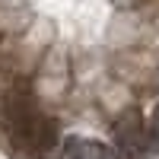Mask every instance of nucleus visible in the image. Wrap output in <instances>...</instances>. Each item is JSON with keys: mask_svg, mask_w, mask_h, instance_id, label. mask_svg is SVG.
Here are the masks:
<instances>
[{"mask_svg": "<svg viewBox=\"0 0 159 159\" xmlns=\"http://www.w3.org/2000/svg\"><path fill=\"white\" fill-rule=\"evenodd\" d=\"M57 159H121L115 147H108L105 140H89V137H67L57 147Z\"/></svg>", "mask_w": 159, "mask_h": 159, "instance_id": "f03ea898", "label": "nucleus"}, {"mask_svg": "<svg viewBox=\"0 0 159 159\" xmlns=\"http://www.w3.org/2000/svg\"><path fill=\"white\" fill-rule=\"evenodd\" d=\"M147 124H143V115L137 108H127L115 124V137H118V150L134 156V159H143L147 153Z\"/></svg>", "mask_w": 159, "mask_h": 159, "instance_id": "f257e3e1", "label": "nucleus"}, {"mask_svg": "<svg viewBox=\"0 0 159 159\" xmlns=\"http://www.w3.org/2000/svg\"><path fill=\"white\" fill-rule=\"evenodd\" d=\"M147 130H150V137L159 143V105L153 108V115H150V124H147Z\"/></svg>", "mask_w": 159, "mask_h": 159, "instance_id": "7ed1b4c3", "label": "nucleus"}]
</instances>
